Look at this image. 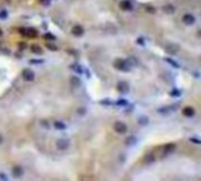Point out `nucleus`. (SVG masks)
<instances>
[{"mask_svg":"<svg viewBox=\"0 0 201 181\" xmlns=\"http://www.w3.org/2000/svg\"><path fill=\"white\" fill-rule=\"evenodd\" d=\"M114 67L121 72H128L131 70V66L128 65L127 60H123V59H117L114 61Z\"/></svg>","mask_w":201,"mask_h":181,"instance_id":"obj_1","label":"nucleus"},{"mask_svg":"<svg viewBox=\"0 0 201 181\" xmlns=\"http://www.w3.org/2000/svg\"><path fill=\"white\" fill-rule=\"evenodd\" d=\"M114 131L117 132V133H119V134H125V133H127V125L125 124V122H122V121H117V122H114Z\"/></svg>","mask_w":201,"mask_h":181,"instance_id":"obj_2","label":"nucleus"},{"mask_svg":"<svg viewBox=\"0 0 201 181\" xmlns=\"http://www.w3.org/2000/svg\"><path fill=\"white\" fill-rule=\"evenodd\" d=\"M21 76H22V79L25 81H33L34 80V78H35V74L33 71L26 68V70H24L22 73H21Z\"/></svg>","mask_w":201,"mask_h":181,"instance_id":"obj_3","label":"nucleus"},{"mask_svg":"<svg viewBox=\"0 0 201 181\" xmlns=\"http://www.w3.org/2000/svg\"><path fill=\"white\" fill-rule=\"evenodd\" d=\"M69 147V141L67 139H59L57 141V148L60 151H66Z\"/></svg>","mask_w":201,"mask_h":181,"instance_id":"obj_4","label":"nucleus"},{"mask_svg":"<svg viewBox=\"0 0 201 181\" xmlns=\"http://www.w3.org/2000/svg\"><path fill=\"white\" fill-rule=\"evenodd\" d=\"M166 52L168 54H172V55H174V54H177L178 52H179V46L177 45V44H168V45H166Z\"/></svg>","mask_w":201,"mask_h":181,"instance_id":"obj_5","label":"nucleus"},{"mask_svg":"<svg viewBox=\"0 0 201 181\" xmlns=\"http://www.w3.org/2000/svg\"><path fill=\"white\" fill-rule=\"evenodd\" d=\"M182 22L187 26H192L195 24V17L193 14H185L182 17Z\"/></svg>","mask_w":201,"mask_h":181,"instance_id":"obj_6","label":"nucleus"},{"mask_svg":"<svg viewBox=\"0 0 201 181\" xmlns=\"http://www.w3.org/2000/svg\"><path fill=\"white\" fill-rule=\"evenodd\" d=\"M72 34L73 35H75V36H81L82 34H84V27L82 26H80V25H75V26H73L72 27Z\"/></svg>","mask_w":201,"mask_h":181,"instance_id":"obj_7","label":"nucleus"},{"mask_svg":"<svg viewBox=\"0 0 201 181\" xmlns=\"http://www.w3.org/2000/svg\"><path fill=\"white\" fill-rule=\"evenodd\" d=\"M22 174H24L22 167H20V166H13L12 167V175H13L14 178H20V176H22Z\"/></svg>","mask_w":201,"mask_h":181,"instance_id":"obj_8","label":"nucleus"},{"mask_svg":"<svg viewBox=\"0 0 201 181\" xmlns=\"http://www.w3.org/2000/svg\"><path fill=\"white\" fill-rule=\"evenodd\" d=\"M182 114L185 116H187V118H192V116L195 115V109L193 107H191V106H187V107H185L182 109Z\"/></svg>","mask_w":201,"mask_h":181,"instance_id":"obj_9","label":"nucleus"},{"mask_svg":"<svg viewBox=\"0 0 201 181\" xmlns=\"http://www.w3.org/2000/svg\"><path fill=\"white\" fill-rule=\"evenodd\" d=\"M117 89L119 90L120 93L125 94V93H127V92H128L130 87H128V84H126V82L121 81V82H119V84H118V86H117Z\"/></svg>","mask_w":201,"mask_h":181,"instance_id":"obj_10","label":"nucleus"},{"mask_svg":"<svg viewBox=\"0 0 201 181\" xmlns=\"http://www.w3.org/2000/svg\"><path fill=\"white\" fill-rule=\"evenodd\" d=\"M119 7L122 9V11H131L132 9V4L128 1V0H123L119 4Z\"/></svg>","mask_w":201,"mask_h":181,"instance_id":"obj_11","label":"nucleus"},{"mask_svg":"<svg viewBox=\"0 0 201 181\" xmlns=\"http://www.w3.org/2000/svg\"><path fill=\"white\" fill-rule=\"evenodd\" d=\"M162 11H164L166 14H173V13L175 12V7L171 4H167V5H165L164 7H162Z\"/></svg>","mask_w":201,"mask_h":181,"instance_id":"obj_12","label":"nucleus"},{"mask_svg":"<svg viewBox=\"0 0 201 181\" xmlns=\"http://www.w3.org/2000/svg\"><path fill=\"white\" fill-rule=\"evenodd\" d=\"M20 33H24L25 35L27 36H35L38 34V32L34 30V28H28V30H21Z\"/></svg>","mask_w":201,"mask_h":181,"instance_id":"obj_13","label":"nucleus"},{"mask_svg":"<svg viewBox=\"0 0 201 181\" xmlns=\"http://www.w3.org/2000/svg\"><path fill=\"white\" fill-rule=\"evenodd\" d=\"M31 51H32V53L34 54H41L42 53V49L39 45H32L31 46Z\"/></svg>","mask_w":201,"mask_h":181,"instance_id":"obj_14","label":"nucleus"},{"mask_svg":"<svg viewBox=\"0 0 201 181\" xmlns=\"http://www.w3.org/2000/svg\"><path fill=\"white\" fill-rule=\"evenodd\" d=\"M69 82H71V85H72L73 87H79V86H80V79H79L78 76H72L71 80H69Z\"/></svg>","mask_w":201,"mask_h":181,"instance_id":"obj_15","label":"nucleus"},{"mask_svg":"<svg viewBox=\"0 0 201 181\" xmlns=\"http://www.w3.org/2000/svg\"><path fill=\"white\" fill-rule=\"evenodd\" d=\"M174 149H175V145H174V144H167V145L164 147V151H165L166 154H171V153H173Z\"/></svg>","mask_w":201,"mask_h":181,"instance_id":"obj_16","label":"nucleus"},{"mask_svg":"<svg viewBox=\"0 0 201 181\" xmlns=\"http://www.w3.org/2000/svg\"><path fill=\"white\" fill-rule=\"evenodd\" d=\"M53 126H54L57 129H65V128L67 127L66 124H65V122H62V121H54Z\"/></svg>","mask_w":201,"mask_h":181,"instance_id":"obj_17","label":"nucleus"},{"mask_svg":"<svg viewBox=\"0 0 201 181\" xmlns=\"http://www.w3.org/2000/svg\"><path fill=\"white\" fill-rule=\"evenodd\" d=\"M154 160H155V158H154V155H153L152 153L147 154L146 157H145V161H146L147 163H152V162H154Z\"/></svg>","mask_w":201,"mask_h":181,"instance_id":"obj_18","label":"nucleus"},{"mask_svg":"<svg viewBox=\"0 0 201 181\" xmlns=\"http://www.w3.org/2000/svg\"><path fill=\"white\" fill-rule=\"evenodd\" d=\"M44 38H45V39H47V40H54V39H55V36H54L53 34H51V33H47V34H45V35H44Z\"/></svg>","mask_w":201,"mask_h":181,"instance_id":"obj_19","label":"nucleus"},{"mask_svg":"<svg viewBox=\"0 0 201 181\" xmlns=\"http://www.w3.org/2000/svg\"><path fill=\"white\" fill-rule=\"evenodd\" d=\"M135 138H133V136H131V138H128L127 139V141H126V144L127 145H133V144H135Z\"/></svg>","mask_w":201,"mask_h":181,"instance_id":"obj_20","label":"nucleus"},{"mask_svg":"<svg viewBox=\"0 0 201 181\" xmlns=\"http://www.w3.org/2000/svg\"><path fill=\"white\" fill-rule=\"evenodd\" d=\"M166 60H167V62H169L171 65H173V66H175V67H177V68H179V67H180V66H179V63H177V62H175L174 60H171L169 58H167Z\"/></svg>","mask_w":201,"mask_h":181,"instance_id":"obj_21","label":"nucleus"},{"mask_svg":"<svg viewBox=\"0 0 201 181\" xmlns=\"http://www.w3.org/2000/svg\"><path fill=\"white\" fill-rule=\"evenodd\" d=\"M46 47H47L48 49H51V51H57V49H58L57 46H54V45H52V44H49V43L46 44Z\"/></svg>","mask_w":201,"mask_h":181,"instance_id":"obj_22","label":"nucleus"},{"mask_svg":"<svg viewBox=\"0 0 201 181\" xmlns=\"http://www.w3.org/2000/svg\"><path fill=\"white\" fill-rule=\"evenodd\" d=\"M139 122H140L141 125H146V124L148 122V118H141V119L139 120Z\"/></svg>","mask_w":201,"mask_h":181,"instance_id":"obj_23","label":"nucleus"},{"mask_svg":"<svg viewBox=\"0 0 201 181\" xmlns=\"http://www.w3.org/2000/svg\"><path fill=\"white\" fill-rule=\"evenodd\" d=\"M190 141H191V142H194L195 145H200V140H198V139H195V138H191Z\"/></svg>","mask_w":201,"mask_h":181,"instance_id":"obj_24","label":"nucleus"},{"mask_svg":"<svg viewBox=\"0 0 201 181\" xmlns=\"http://www.w3.org/2000/svg\"><path fill=\"white\" fill-rule=\"evenodd\" d=\"M3 142H4V138H3V135H1V134H0V145H1Z\"/></svg>","mask_w":201,"mask_h":181,"instance_id":"obj_25","label":"nucleus"},{"mask_svg":"<svg viewBox=\"0 0 201 181\" xmlns=\"http://www.w3.org/2000/svg\"><path fill=\"white\" fill-rule=\"evenodd\" d=\"M84 113H85L84 109H78V114H84Z\"/></svg>","mask_w":201,"mask_h":181,"instance_id":"obj_26","label":"nucleus"},{"mask_svg":"<svg viewBox=\"0 0 201 181\" xmlns=\"http://www.w3.org/2000/svg\"><path fill=\"white\" fill-rule=\"evenodd\" d=\"M0 178H1V179H5V180H6V176H5V175H3V174H0Z\"/></svg>","mask_w":201,"mask_h":181,"instance_id":"obj_27","label":"nucleus"},{"mask_svg":"<svg viewBox=\"0 0 201 181\" xmlns=\"http://www.w3.org/2000/svg\"><path fill=\"white\" fill-rule=\"evenodd\" d=\"M0 35H1V31H0Z\"/></svg>","mask_w":201,"mask_h":181,"instance_id":"obj_28","label":"nucleus"}]
</instances>
